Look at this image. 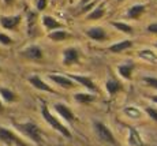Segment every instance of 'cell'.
I'll use <instances>...</instances> for the list:
<instances>
[{"mask_svg":"<svg viewBox=\"0 0 157 146\" xmlns=\"http://www.w3.org/2000/svg\"><path fill=\"white\" fill-rule=\"evenodd\" d=\"M41 113H43V117L45 119V121H47L49 126H52V129H55L56 131H59L62 135L67 136V138H70L71 136V133L68 131V129L66 126H63L62 123H60L59 120L56 119L55 116H53L52 113L49 112V109H48V106H43V111H41Z\"/></svg>","mask_w":157,"mask_h":146,"instance_id":"1","label":"cell"},{"mask_svg":"<svg viewBox=\"0 0 157 146\" xmlns=\"http://www.w3.org/2000/svg\"><path fill=\"white\" fill-rule=\"evenodd\" d=\"M17 129L19 130L22 134H25L30 141H33L34 144H40V142H41L40 129H38L34 123H32V121H26V123L17 124Z\"/></svg>","mask_w":157,"mask_h":146,"instance_id":"2","label":"cell"},{"mask_svg":"<svg viewBox=\"0 0 157 146\" xmlns=\"http://www.w3.org/2000/svg\"><path fill=\"white\" fill-rule=\"evenodd\" d=\"M0 141L4 142L7 145H17V146H28L19 136H17L13 131L4 129V127H0Z\"/></svg>","mask_w":157,"mask_h":146,"instance_id":"3","label":"cell"},{"mask_svg":"<svg viewBox=\"0 0 157 146\" xmlns=\"http://www.w3.org/2000/svg\"><path fill=\"white\" fill-rule=\"evenodd\" d=\"M94 129H96V133H97L98 138H100L101 141L108 142V144H112V145L115 144V138H113L112 133H111V130L108 129L105 124L97 121V123H94Z\"/></svg>","mask_w":157,"mask_h":146,"instance_id":"4","label":"cell"},{"mask_svg":"<svg viewBox=\"0 0 157 146\" xmlns=\"http://www.w3.org/2000/svg\"><path fill=\"white\" fill-rule=\"evenodd\" d=\"M79 62V52L75 48H67L63 53V63L66 66H71V64H77Z\"/></svg>","mask_w":157,"mask_h":146,"instance_id":"5","label":"cell"},{"mask_svg":"<svg viewBox=\"0 0 157 146\" xmlns=\"http://www.w3.org/2000/svg\"><path fill=\"white\" fill-rule=\"evenodd\" d=\"M22 55L30 60H38L43 57V49H41L40 47H37V45H32V47L23 49Z\"/></svg>","mask_w":157,"mask_h":146,"instance_id":"6","label":"cell"},{"mask_svg":"<svg viewBox=\"0 0 157 146\" xmlns=\"http://www.w3.org/2000/svg\"><path fill=\"white\" fill-rule=\"evenodd\" d=\"M55 111L64 120H67V121H74L75 120V115L72 113L71 109L68 108L67 105H64V104H55Z\"/></svg>","mask_w":157,"mask_h":146,"instance_id":"7","label":"cell"},{"mask_svg":"<svg viewBox=\"0 0 157 146\" xmlns=\"http://www.w3.org/2000/svg\"><path fill=\"white\" fill-rule=\"evenodd\" d=\"M49 79L53 81L56 85H59V86L64 87V89H71V87L75 86L74 81L67 77H63V75H49Z\"/></svg>","mask_w":157,"mask_h":146,"instance_id":"8","label":"cell"},{"mask_svg":"<svg viewBox=\"0 0 157 146\" xmlns=\"http://www.w3.org/2000/svg\"><path fill=\"white\" fill-rule=\"evenodd\" d=\"M19 22H21V17H18V15H15V17H0V23H2V26L8 30L15 29Z\"/></svg>","mask_w":157,"mask_h":146,"instance_id":"9","label":"cell"},{"mask_svg":"<svg viewBox=\"0 0 157 146\" xmlns=\"http://www.w3.org/2000/svg\"><path fill=\"white\" fill-rule=\"evenodd\" d=\"M86 33H87V36L94 41H102L107 38V34H105V32L101 27H90Z\"/></svg>","mask_w":157,"mask_h":146,"instance_id":"10","label":"cell"},{"mask_svg":"<svg viewBox=\"0 0 157 146\" xmlns=\"http://www.w3.org/2000/svg\"><path fill=\"white\" fill-rule=\"evenodd\" d=\"M43 22H44V26L47 30H56V29H63V27H64L63 23L57 22L55 18L48 17V15L43 17Z\"/></svg>","mask_w":157,"mask_h":146,"instance_id":"11","label":"cell"},{"mask_svg":"<svg viewBox=\"0 0 157 146\" xmlns=\"http://www.w3.org/2000/svg\"><path fill=\"white\" fill-rule=\"evenodd\" d=\"M29 82L36 87V89H38V90H44V92H51V93H53L52 87H49L43 79H41V78L36 77V75H34V77H30V78H29Z\"/></svg>","mask_w":157,"mask_h":146,"instance_id":"12","label":"cell"},{"mask_svg":"<svg viewBox=\"0 0 157 146\" xmlns=\"http://www.w3.org/2000/svg\"><path fill=\"white\" fill-rule=\"evenodd\" d=\"M128 144L131 146H144V141L141 138L140 133L134 129V127H130V134H128Z\"/></svg>","mask_w":157,"mask_h":146,"instance_id":"13","label":"cell"},{"mask_svg":"<svg viewBox=\"0 0 157 146\" xmlns=\"http://www.w3.org/2000/svg\"><path fill=\"white\" fill-rule=\"evenodd\" d=\"M71 78H72V81H75V82H78V83H81L82 86L87 87L89 90H96L94 83H93V81L90 79L89 77H82V75H71Z\"/></svg>","mask_w":157,"mask_h":146,"instance_id":"14","label":"cell"},{"mask_svg":"<svg viewBox=\"0 0 157 146\" xmlns=\"http://www.w3.org/2000/svg\"><path fill=\"white\" fill-rule=\"evenodd\" d=\"M131 45H132V42L130 41V40H124V41L117 42V44L111 45V47H109V51H111V52H113V53H120V52H123V51L128 49Z\"/></svg>","mask_w":157,"mask_h":146,"instance_id":"15","label":"cell"},{"mask_svg":"<svg viewBox=\"0 0 157 146\" xmlns=\"http://www.w3.org/2000/svg\"><path fill=\"white\" fill-rule=\"evenodd\" d=\"M132 68H134V64H132V62H127L126 64H122V66L117 67V71H119V74L122 75L124 79H130V78H131Z\"/></svg>","mask_w":157,"mask_h":146,"instance_id":"16","label":"cell"},{"mask_svg":"<svg viewBox=\"0 0 157 146\" xmlns=\"http://www.w3.org/2000/svg\"><path fill=\"white\" fill-rule=\"evenodd\" d=\"M138 56H140L142 60H145V62L157 63L156 53L153 52V51H150V49H142V51H140V52H138Z\"/></svg>","mask_w":157,"mask_h":146,"instance_id":"17","label":"cell"},{"mask_svg":"<svg viewBox=\"0 0 157 146\" xmlns=\"http://www.w3.org/2000/svg\"><path fill=\"white\" fill-rule=\"evenodd\" d=\"M145 11V6L142 4H137V6H132L131 8L127 11V17L131 18V19H137L141 14Z\"/></svg>","mask_w":157,"mask_h":146,"instance_id":"18","label":"cell"},{"mask_svg":"<svg viewBox=\"0 0 157 146\" xmlns=\"http://www.w3.org/2000/svg\"><path fill=\"white\" fill-rule=\"evenodd\" d=\"M0 96H2L3 100H6V101L8 102H13V101H17V94L14 92H11L10 89H6V87H0Z\"/></svg>","mask_w":157,"mask_h":146,"instance_id":"19","label":"cell"},{"mask_svg":"<svg viewBox=\"0 0 157 146\" xmlns=\"http://www.w3.org/2000/svg\"><path fill=\"white\" fill-rule=\"evenodd\" d=\"M105 87H107L108 93H109L111 96H113L115 93L119 92V90L122 89V85L115 79H109V81H107V83H105Z\"/></svg>","mask_w":157,"mask_h":146,"instance_id":"20","label":"cell"},{"mask_svg":"<svg viewBox=\"0 0 157 146\" xmlns=\"http://www.w3.org/2000/svg\"><path fill=\"white\" fill-rule=\"evenodd\" d=\"M123 112H124L126 116L131 117V119H140V117L142 116L141 111L138 108H135V106H126V108L123 109Z\"/></svg>","mask_w":157,"mask_h":146,"instance_id":"21","label":"cell"},{"mask_svg":"<svg viewBox=\"0 0 157 146\" xmlns=\"http://www.w3.org/2000/svg\"><path fill=\"white\" fill-rule=\"evenodd\" d=\"M48 37L51 38L52 41H63V40H66V38L68 37V34L64 32V30H56V32H52V33H49V36Z\"/></svg>","mask_w":157,"mask_h":146,"instance_id":"22","label":"cell"},{"mask_svg":"<svg viewBox=\"0 0 157 146\" xmlns=\"http://www.w3.org/2000/svg\"><path fill=\"white\" fill-rule=\"evenodd\" d=\"M74 98L77 100L78 102H89L92 100H94V96L90 93H77L74 96Z\"/></svg>","mask_w":157,"mask_h":146,"instance_id":"23","label":"cell"},{"mask_svg":"<svg viewBox=\"0 0 157 146\" xmlns=\"http://www.w3.org/2000/svg\"><path fill=\"white\" fill-rule=\"evenodd\" d=\"M112 26L116 27L117 30H120V32L126 33V34H130V33H132V27L126 25V23H122V22H112Z\"/></svg>","mask_w":157,"mask_h":146,"instance_id":"24","label":"cell"},{"mask_svg":"<svg viewBox=\"0 0 157 146\" xmlns=\"http://www.w3.org/2000/svg\"><path fill=\"white\" fill-rule=\"evenodd\" d=\"M104 15V7L100 6L98 8H96L94 11H93L92 14H89V17H87V19L89 21H94V19H100V18Z\"/></svg>","mask_w":157,"mask_h":146,"instance_id":"25","label":"cell"},{"mask_svg":"<svg viewBox=\"0 0 157 146\" xmlns=\"http://www.w3.org/2000/svg\"><path fill=\"white\" fill-rule=\"evenodd\" d=\"M13 38L8 37L7 34H4V33H0V44L2 45H13Z\"/></svg>","mask_w":157,"mask_h":146,"instance_id":"26","label":"cell"},{"mask_svg":"<svg viewBox=\"0 0 157 146\" xmlns=\"http://www.w3.org/2000/svg\"><path fill=\"white\" fill-rule=\"evenodd\" d=\"M144 81L146 82L149 86H152V87H155V89H157V78H152V77H146V78H144Z\"/></svg>","mask_w":157,"mask_h":146,"instance_id":"27","label":"cell"},{"mask_svg":"<svg viewBox=\"0 0 157 146\" xmlns=\"http://www.w3.org/2000/svg\"><path fill=\"white\" fill-rule=\"evenodd\" d=\"M146 113L152 117L153 120L157 121V109H153V108H146Z\"/></svg>","mask_w":157,"mask_h":146,"instance_id":"28","label":"cell"},{"mask_svg":"<svg viewBox=\"0 0 157 146\" xmlns=\"http://www.w3.org/2000/svg\"><path fill=\"white\" fill-rule=\"evenodd\" d=\"M45 7H47V0H38V2H37V8H38V10L43 11Z\"/></svg>","mask_w":157,"mask_h":146,"instance_id":"29","label":"cell"},{"mask_svg":"<svg viewBox=\"0 0 157 146\" xmlns=\"http://www.w3.org/2000/svg\"><path fill=\"white\" fill-rule=\"evenodd\" d=\"M147 30H149L150 33H157V23H153V25H149V27H147Z\"/></svg>","mask_w":157,"mask_h":146,"instance_id":"30","label":"cell"},{"mask_svg":"<svg viewBox=\"0 0 157 146\" xmlns=\"http://www.w3.org/2000/svg\"><path fill=\"white\" fill-rule=\"evenodd\" d=\"M93 6H94V3H92V4H89V6H86V7H83L82 8V13H85V11H89L90 8L93 7Z\"/></svg>","mask_w":157,"mask_h":146,"instance_id":"31","label":"cell"},{"mask_svg":"<svg viewBox=\"0 0 157 146\" xmlns=\"http://www.w3.org/2000/svg\"><path fill=\"white\" fill-rule=\"evenodd\" d=\"M89 2H92V0H81V3H82V4H86V3H89Z\"/></svg>","mask_w":157,"mask_h":146,"instance_id":"32","label":"cell"},{"mask_svg":"<svg viewBox=\"0 0 157 146\" xmlns=\"http://www.w3.org/2000/svg\"><path fill=\"white\" fill-rule=\"evenodd\" d=\"M11 2H13V0H4V3H7V4H10Z\"/></svg>","mask_w":157,"mask_h":146,"instance_id":"33","label":"cell"},{"mask_svg":"<svg viewBox=\"0 0 157 146\" xmlns=\"http://www.w3.org/2000/svg\"><path fill=\"white\" fill-rule=\"evenodd\" d=\"M152 100H153V101H155V102H157V96H155V97H153Z\"/></svg>","mask_w":157,"mask_h":146,"instance_id":"34","label":"cell"},{"mask_svg":"<svg viewBox=\"0 0 157 146\" xmlns=\"http://www.w3.org/2000/svg\"><path fill=\"white\" fill-rule=\"evenodd\" d=\"M0 111H3V105H2V102H0Z\"/></svg>","mask_w":157,"mask_h":146,"instance_id":"35","label":"cell"},{"mask_svg":"<svg viewBox=\"0 0 157 146\" xmlns=\"http://www.w3.org/2000/svg\"><path fill=\"white\" fill-rule=\"evenodd\" d=\"M117 2H124V0H117Z\"/></svg>","mask_w":157,"mask_h":146,"instance_id":"36","label":"cell"},{"mask_svg":"<svg viewBox=\"0 0 157 146\" xmlns=\"http://www.w3.org/2000/svg\"><path fill=\"white\" fill-rule=\"evenodd\" d=\"M0 71H2V68H0Z\"/></svg>","mask_w":157,"mask_h":146,"instance_id":"37","label":"cell"},{"mask_svg":"<svg viewBox=\"0 0 157 146\" xmlns=\"http://www.w3.org/2000/svg\"><path fill=\"white\" fill-rule=\"evenodd\" d=\"M156 47H157V44H156Z\"/></svg>","mask_w":157,"mask_h":146,"instance_id":"38","label":"cell"}]
</instances>
